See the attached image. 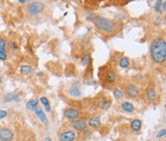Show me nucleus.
<instances>
[{
    "mask_svg": "<svg viewBox=\"0 0 166 141\" xmlns=\"http://www.w3.org/2000/svg\"><path fill=\"white\" fill-rule=\"evenodd\" d=\"M150 53L155 63H163L166 60V42L164 38H155L150 47Z\"/></svg>",
    "mask_w": 166,
    "mask_h": 141,
    "instance_id": "f257e3e1",
    "label": "nucleus"
},
{
    "mask_svg": "<svg viewBox=\"0 0 166 141\" xmlns=\"http://www.w3.org/2000/svg\"><path fill=\"white\" fill-rule=\"evenodd\" d=\"M94 25L95 27L102 33L106 35H111L117 32L119 25L113 19L104 17H97L94 19Z\"/></svg>",
    "mask_w": 166,
    "mask_h": 141,
    "instance_id": "f03ea898",
    "label": "nucleus"
},
{
    "mask_svg": "<svg viewBox=\"0 0 166 141\" xmlns=\"http://www.w3.org/2000/svg\"><path fill=\"white\" fill-rule=\"evenodd\" d=\"M43 10H44V4L42 2L34 1V2H30L29 4L27 5L26 12L29 17H33L40 14V13H42Z\"/></svg>",
    "mask_w": 166,
    "mask_h": 141,
    "instance_id": "7ed1b4c3",
    "label": "nucleus"
},
{
    "mask_svg": "<svg viewBox=\"0 0 166 141\" xmlns=\"http://www.w3.org/2000/svg\"><path fill=\"white\" fill-rule=\"evenodd\" d=\"M70 126L75 131L83 132V131H85L88 129V122L84 119H75L72 120V122L70 123Z\"/></svg>",
    "mask_w": 166,
    "mask_h": 141,
    "instance_id": "20e7f679",
    "label": "nucleus"
},
{
    "mask_svg": "<svg viewBox=\"0 0 166 141\" xmlns=\"http://www.w3.org/2000/svg\"><path fill=\"white\" fill-rule=\"evenodd\" d=\"M125 94L128 98H135L139 94V88L135 85L130 84L126 86Z\"/></svg>",
    "mask_w": 166,
    "mask_h": 141,
    "instance_id": "39448f33",
    "label": "nucleus"
},
{
    "mask_svg": "<svg viewBox=\"0 0 166 141\" xmlns=\"http://www.w3.org/2000/svg\"><path fill=\"white\" fill-rule=\"evenodd\" d=\"M14 133L7 128H0V141H13Z\"/></svg>",
    "mask_w": 166,
    "mask_h": 141,
    "instance_id": "423d86ee",
    "label": "nucleus"
},
{
    "mask_svg": "<svg viewBox=\"0 0 166 141\" xmlns=\"http://www.w3.org/2000/svg\"><path fill=\"white\" fill-rule=\"evenodd\" d=\"M63 115H65V117L68 120H75V119H78L79 118L80 111L78 110H76V108H68L63 111Z\"/></svg>",
    "mask_w": 166,
    "mask_h": 141,
    "instance_id": "0eeeda50",
    "label": "nucleus"
},
{
    "mask_svg": "<svg viewBox=\"0 0 166 141\" xmlns=\"http://www.w3.org/2000/svg\"><path fill=\"white\" fill-rule=\"evenodd\" d=\"M59 138L60 141H74L76 139V133L73 131L68 130L60 133Z\"/></svg>",
    "mask_w": 166,
    "mask_h": 141,
    "instance_id": "6e6552de",
    "label": "nucleus"
},
{
    "mask_svg": "<svg viewBox=\"0 0 166 141\" xmlns=\"http://www.w3.org/2000/svg\"><path fill=\"white\" fill-rule=\"evenodd\" d=\"M110 103L111 102L110 99H108L107 97H105V96H101V97H99L97 99L98 107L102 108V110H108V108L110 107Z\"/></svg>",
    "mask_w": 166,
    "mask_h": 141,
    "instance_id": "1a4fd4ad",
    "label": "nucleus"
},
{
    "mask_svg": "<svg viewBox=\"0 0 166 141\" xmlns=\"http://www.w3.org/2000/svg\"><path fill=\"white\" fill-rule=\"evenodd\" d=\"M35 113L38 117H39V119L40 120V122L44 124V125H48V119H47L45 113H44V111H42V108H41L40 106H38V107L34 110Z\"/></svg>",
    "mask_w": 166,
    "mask_h": 141,
    "instance_id": "9d476101",
    "label": "nucleus"
},
{
    "mask_svg": "<svg viewBox=\"0 0 166 141\" xmlns=\"http://www.w3.org/2000/svg\"><path fill=\"white\" fill-rule=\"evenodd\" d=\"M118 79V75L117 73L114 71V70L110 69L108 71L106 72V75H105V80H106L107 83H110V84H113L115 83Z\"/></svg>",
    "mask_w": 166,
    "mask_h": 141,
    "instance_id": "9b49d317",
    "label": "nucleus"
},
{
    "mask_svg": "<svg viewBox=\"0 0 166 141\" xmlns=\"http://www.w3.org/2000/svg\"><path fill=\"white\" fill-rule=\"evenodd\" d=\"M6 40L4 38L0 37V60H6L7 59V52H6Z\"/></svg>",
    "mask_w": 166,
    "mask_h": 141,
    "instance_id": "f8f14e48",
    "label": "nucleus"
},
{
    "mask_svg": "<svg viewBox=\"0 0 166 141\" xmlns=\"http://www.w3.org/2000/svg\"><path fill=\"white\" fill-rule=\"evenodd\" d=\"M101 125H102L101 119L98 116H92L88 119V126L92 128V129H98V128L101 127Z\"/></svg>",
    "mask_w": 166,
    "mask_h": 141,
    "instance_id": "ddd939ff",
    "label": "nucleus"
},
{
    "mask_svg": "<svg viewBox=\"0 0 166 141\" xmlns=\"http://www.w3.org/2000/svg\"><path fill=\"white\" fill-rule=\"evenodd\" d=\"M155 12L158 15H162L165 12L166 10V2L165 1H161V0H158V1L156 2L155 4Z\"/></svg>",
    "mask_w": 166,
    "mask_h": 141,
    "instance_id": "4468645a",
    "label": "nucleus"
},
{
    "mask_svg": "<svg viewBox=\"0 0 166 141\" xmlns=\"http://www.w3.org/2000/svg\"><path fill=\"white\" fill-rule=\"evenodd\" d=\"M121 108H122V110L125 111V113H133V110H135V106L132 103H130V102H123V103L121 104Z\"/></svg>",
    "mask_w": 166,
    "mask_h": 141,
    "instance_id": "2eb2a0df",
    "label": "nucleus"
},
{
    "mask_svg": "<svg viewBox=\"0 0 166 141\" xmlns=\"http://www.w3.org/2000/svg\"><path fill=\"white\" fill-rule=\"evenodd\" d=\"M39 99H37V98H33V99H31V100L28 101V103L26 104V108H27V110H29L31 111H34V110L38 106H39Z\"/></svg>",
    "mask_w": 166,
    "mask_h": 141,
    "instance_id": "dca6fc26",
    "label": "nucleus"
},
{
    "mask_svg": "<svg viewBox=\"0 0 166 141\" xmlns=\"http://www.w3.org/2000/svg\"><path fill=\"white\" fill-rule=\"evenodd\" d=\"M141 126H142V122L140 119H133L131 123V128L133 132H138V131L141 130Z\"/></svg>",
    "mask_w": 166,
    "mask_h": 141,
    "instance_id": "f3484780",
    "label": "nucleus"
},
{
    "mask_svg": "<svg viewBox=\"0 0 166 141\" xmlns=\"http://www.w3.org/2000/svg\"><path fill=\"white\" fill-rule=\"evenodd\" d=\"M68 93L71 97H74V98H80L82 95L81 90H80L78 86H72V88H70Z\"/></svg>",
    "mask_w": 166,
    "mask_h": 141,
    "instance_id": "a211bd4d",
    "label": "nucleus"
},
{
    "mask_svg": "<svg viewBox=\"0 0 166 141\" xmlns=\"http://www.w3.org/2000/svg\"><path fill=\"white\" fill-rule=\"evenodd\" d=\"M20 73L23 76H29L34 73V69L29 65H22L20 67Z\"/></svg>",
    "mask_w": 166,
    "mask_h": 141,
    "instance_id": "6ab92c4d",
    "label": "nucleus"
},
{
    "mask_svg": "<svg viewBox=\"0 0 166 141\" xmlns=\"http://www.w3.org/2000/svg\"><path fill=\"white\" fill-rule=\"evenodd\" d=\"M156 97H158V93H156L155 89L150 88L149 90L147 91V99H148L149 101H155Z\"/></svg>",
    "mask_w": 166,
    "mask_h": 141,
    "instance_id": "aec40b11",
    "label": "nucleus"
},
{
    "mask_svg": "<svg viewBox=\"0 0 166 141\" xmlns=\"http://www.w3.org/2000/svg\"><path fill=\"white\" fill-rule=\"evenodd\" d=\"M118 65H119V66L121 67V68H127V67L130 65V60L128 58L122 57L119 60V62H118Z\"/></svg>",
    "mask_w": 166,
    "mask_h": 141,
    "instance_id": "412c9836",
    "label": "nucleus"
},
{
    "mask_svg": "<svg viewBox=\"0 0 166 141\" xmlns=\"http://www.w3.org/2000/svg\"><path fill=\"white\" fill-rule=\"evenodd\" d=\"M40 103L44 106V108H45V110H46L47 113H49V111L51 110V107H50L48 99H47L46 97H44V96H42V97L40 98Z\"/></svg>",
    "mask_w": 166,
    "mask_h": 141,
    "instance_id": "4be33fe9",
    "label": "nucleus"
},
{
    "mask_svg": "<svg viewBox=\"0 0 166 141\" xmlns=\"http://www.w3.org/2000/svg\"><path fill=\"white\" fill-rule=\"evenodd\" d=\"M17 93H15V92H11V93L6 94L4 97L6 102H11V101L17 100Z\"/></svg>",
    "mask_w": 166,
    "mask_h": 141,
    "instance_id": "5701e85b",
    "label": "nucleus"
},
{
    "mask_svg": "<svg viewBox=\"0 0 166 141\" xmlns=\"http://www.w3.org/2000/svg\"><path fill=\"white\" fill-rule=\"evenodd\" d=\"M91 62V58L89 54H87L85 56H84V58L82 59V65L85 66H88L89 65V63Z\"/></svg>",
    "mask_w": 166,
    "mask_h": 141,
    "instance_id": "b1692460",
    "label": "nucleus"
},
{
    "mask_svg": "<svg viewBox=\"0 0 166 141\" xmlns=\"http://www.w3.org/2000/svg\"><path fill=\"white\" fill-rule=\"evenodd\" d=\"M123 95H124L123 91L121 90V89H119V88H116V89H114V90H113V96L117 99V100L123 98Z\"/></svg>",
    "mask_w": 166,
    "mask_h": 141,
    "instance_id": "393cba45",
    "label": "nucleus"
},
{
    "mask_svg": "<svg viewBox=\"0 0 166 141\" xmlns=\"http://www.w3.org/2000/svg\"><path fill=\"white\" fill-rule=\"evenodd\" d=\"M8 49L10 51H15L17 50V45L15 41H9L8 42Z\"/></svg>",
    "mask_w": 166,
    "mask_h": 141,
    "instance_id": "a878e982",
    "label": "nucleus"
},
{
    "mask_svg": "<svg viewBox=\"0 0 166 141\" xmlns=\"http://www.w3.org/2000/svg\"><path fill=\"white\" fill-rule=\"evenodd\" d=\"M165 133H166V130H165V129H162L160 132H159L158 134H156V138H160V137L164 136Z\"/></svg>",
    "mask_w": 166,
    "mask_h": 141,
    "instance_id": "bb28decb",
    "label": "nucleus"
},
{
    "mask_svg": "<svg viewBox=\"0 0 166 141\" xmlns=\"http://www.w3.org/2000/svg\"><path fill=\"white\" fill-rule=\"evenodd\" d=\"M7 111L6 110H0V119H3V118H5L7 116Z\"/></svg>",
    "mask_w": 166,
    "mask_h": 141,
    "instance_id": "cd10ccee",
    "label": "nucleus"
},
{
    "mask_svg": "<svg viewBox=\"0 0 166 141\" xmlns=\"http://www.w3.org/2000/svg\"><path fill=\"white\" fill-rule=\"evenodd\" d=\"M37 76H38V77H42V76H43L42 72H39V73L37 74Z\"/></svg>",
    "mask_w": 166,
    "mask_h": 141,
    "instance_id": "c85d7f7f",
    "label": "nucleus"
},
{
    "mask_svg": "<svg viewBox=\"0 0 166 141\" xmlns=\"http://www.w3.org/2000/svg\"><path fill=\"white\" fill-rule=\"evenodd\" d=\"M44 141H52V140H51L50 137L47 136V137H45V139H44Z\"/></svg>",
    "mask_w": 166,
    "mask_h": 141,
    "instance_id": "c756f323",
    "label": "nucleus"
},
{
    "mask_svg": "<svg viewBox=\"0 0 166 141\" xmlns=\"http://www.w3.org/2000/svg\"><path fill=\"white\" fill-rule=\"evenodd\" d=\"M26 1H25V0H19V3H25Z\"/></svg>",
    "mask_w": 166,
    "mask_h": 141,
    "instance_id": "7c9ffc66",
    "label": "nucleus"
},
{
    "mask_svg": "<svg viewBox=\"0 0 166 141\" xmlns=\"http://www.w3.org/2000/svg\"><path fill=\"white\" fill-rule=\"evenodd\" d=\"M2 83V78H1V76H0V84Z\"/></svg>",
    "mask_w": 166,
    "mask_h": 141,
    "instance_id": "2f4dec72",
    "label": "nucleus"
}]
</instances>
